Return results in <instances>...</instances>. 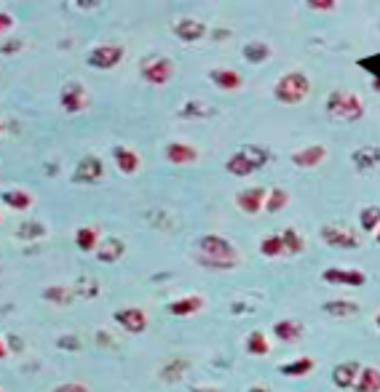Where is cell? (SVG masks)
Masks as SVG:
<instances>
[{"label":"cell","mask_w":380,"mask_h":392,"mask_svg":"<svg viewBox=\"0 0 380 392\" xmlns=\"http://www.w3.org/2000/svg\"><path fill=\"white\" fill-rule=\"evenodd\" d=\"M193 256L207 270H234L241 261V254L236 251V246L222 235H201Z\"/></svg>","instance_id":"6da1fadb"},{"label":"cell","mask_w":380,"mask_h":392,"mask_svg":"<svg viewBox=\"0 0 380 392\" xmlns=\"http://www.w3.org/2000/svg\"><path fill=\"white\" fill-rule=\"evenodd\" d=\"M327 115H330L335 123H359L364 118V102L362 96L354 94V91H343V88H335L327 96Z\"/></svg>","instance_id":"7a4b0ae2"},{"label":"cell","mask_w":380,"mask_h":392,"mask_svg":"<svg viewBox=\"0 0 380 392\" xmlns=\"http://www.w3.org/2000/svg\"><path fill=\"white\" fill-rule=\"evenodd\" d=\"M311 96V78L303 70H289L273 83V99L287 107H294Z\"/></svg>","instance_id":"3957f363"},{"label":"cell","mask_w":380,"mask_h":392,"mask_svg":"<svg viewBox=\"0 0 380 392\" xmlns=\"http://www.w3.org/2000/svg\"><path fill=\"white\" fill-rule=\"evenodd\" d=\"M270 160V155L265 147H258V144H246L238 153H234L228 160H225V171L234 174V177H252L255 171L265 166Z\"/></svg>","instance_id":"277c9868"},{"label":"cell","mask_w":380,"mask_h":392,"mask_svg":"<svg viewBox=\"0 0 380 392\" xmlns=\"http://www.w3.org/2000/svg\"><path fill=\"white\" fill-rule=\"evenodd\" d=\"M139 75L150 85H166L174 75V61L166 57H147L139 64Z\"/></svg>","instance_id":"5b68a950"},{"label":"cell","mask_w":380,"mask_h":392,"mask_svg":"<svg viewBox=\"0 0 380 392\" xmlns=\"http://www.w3.org/2000/svg\"><path fill=\"white\" fill-rule=\"evenodd\" d=\"M123 46L118 43H102V46H94L88 51V67H94V70H113V67H118L123 59Z\"/></svg>","instance_id":"8992f818"},{"label":"cell","mask_w":380,"mask_h":392,"mask_svg":"<svg viewBox=\"0 0 380 392\" xmlns=\"http://www.w3.org/2000/svg\"><path fill=\"white\" fill-rule=\"evenodd\" d=\"M59 105L64 112H81V109H86L88 105V94L84 83H78V81H67V83L62 85L59 91Z\"/></svg>","instance_id":"52a82bcc"},{"label":"cell","mask_w":380,"mask_h":392,"mask_svg":"<svg viewBox=\"0 0 380 392\" xmlns=\"http://www.w3.org/2000/svg\"><path fill=\"white\" fill-rule=\"evenodd\" d=\"M321 240L332 246V249H340V251H351L359 249V238H356L351 230H345L340 225H324L321 227Z\"/></svg>","instance_id":"ba28073f"},{"label":"cell","mask_w":380,"mask_h":392,"mask_svg":"<svg viewBox=\"0 0 380 392\" xmlns=\"http://www.w3.org/2000/svg\"><path fill=\"white\" fill-rule=\"evenodd\" d=\"M102 177H105V166H102V160H99L97 155L81 158V163H78L73 171L75 184H94V182H99Z\"/></svg>","instance_id":"9c48e42d"},{"label":"cell","mask_w":380,"mask_h":392,"mask_svg":"<svg viewBox=\"0 0 380 392\" xmlns=\"http://www.w3.org/2000/svg\"><path fill=\"white\" fill-rule=\"evenodd\" d=\"M265 201H268V190L265 187H249V190H241L236 195V206L249 216L260 214L265 208Z\"/></svg>","instance_id":"30bf717a"},{"label":"cell","mask_w":380,"mask_h":392,"mask_svg":"<svg viewBox=\"0 0 380 392\" xmlns=\"http://www.w3.org/2000/svg\"><path fill=\"white\" fill-rule=\"evenodd\" d=\"M174 35L180 37L183 43H198L201 37H207V24L201 19H193V16H183L172 24Z\"/></svg>","instance_id":"8fae6325"},{"label":"cell","mask_w":380,"mask_h":392,"mask_svg":"<svg viewBox=\"0 0 380 392\" xmlns=\"http://www.w3.org/2000/svg\"><path fill=\"white\" fill-rule=\"evenodd\" d=\"M163 158L172 163V166H190L198 160V150L188 142H169L163 150Z\"/></svg>","instance_id":"7c38bea8"},{"label":"cell","mask_w":380,"mask_h":392,"mask_svg":"<svg viewBox=\"0 0 380 392\" xmlns=\"http://www.w3.org/2000/svg\"><path fill=\"white\" fill-rule=\"evenodd\" d=\"M321 280H324V283H332V285H351V288H359V285H364L367 275L362 273V270H340V267H332V270H324V273H321Z\"/></svg>","instance_id":"4fadbf2b"},{"label":"cell","mask_w":380,"mask_h":392,"mask_svg":"<svg viewBox=\"0 0 380 392\" xmlns=\"http://www.w3.org/2000/svg\"><path fill=\"white\" fill-rule=\"evenodd\" d=\"M327 160V147L324 144H308L303 150L292 153V163L297 168H316Z\"/></svg>","instance_id":"5bb4252c"},{"label":"cell","mask_w":380,"mask_h":392,"mask_svg":"<svg viewBox=\"0 0 380 392\" xmlns=\"http://www.w3.org/2000/svg\"><path fill=\"white\" fill-rule=\"evenodd\" d=\"M115 323L129 333H142L147 328V315L139 307H126L115 312Z\"/></svg>","instance_id":"9a60e30c"},{"label":"cell","mask_w":380,"mask_h":392,"mask_svg":"<svg viewBox=\"0 0 380 392\" xmlns=\"http://www.w3.org/2000/svg\"><path fill=\"white\" fill-rule=\"evenodd\" d=\"M209 81L217 85L220 91H238L244 85L241 72L231 70V67H217V70H209Z\"/></svg>","instance_id":"2e32d148"},{"label":"cell","mask_w":380,"mask_h":392,"mask_svg":"<svg viewBox=\"0 0 380 392\" xmlns=\"http://www.w3.org/2000/svg\"><path fill=\"white\" fill-rule=\"evenodd\" d=\"M359 374H362V366H359L356 360L340 363V366L332 369V384L340 387V390H351L356 384V379H359Z\"/></svg>","instance_id":"e0dca14e"},{"label":"cell","mask_w":380,"mask_h":392,"mask_svg":"<svg viewBox=\"0 0 380 392\" xmlns=\"http://www.w3.org/2000/svg\"><path fill=\"white\" fill-rule=\"evenodd\" d=\"M113 160H115L118 171L126 174V177H132V174L139 171V155H137L132 147H123V144L113 147Z\"/></svg>","instance_id":"ac0fdd59"},{"label":"cell","mask_w":380,"mask_h":392,"mask_svg":"<svg viewBox=\"0 0 380 392\" xmlns=\"http://www.w3.org/2000/svg\"><path fill=\"white\" fill-rule=\"evenodd\" d=\"M351 160H354L356 171H369V168L380 166V147L378 144H364V147L354 150Z\"/></svg>","instance_id":"d6986e66"},{"label":"cell","mask_w":380,"mask_h":392,"mask_svg":"<svg viewBox=\"0 0 380 392\" xmlns=\"http://www.w3.org/2000/svg\"><path fill=\"white\" fill-rule=\"evenodd\" d=\"M123 254H126V243H123L121 238H108V240L99 243L97 259L102 261V264H115Z\"/></svg>","instance_id":"ffe728a7"},{"label":"cell","mask_w":380,"mask_h":392,"mask_svg":"<svg viewBox=\"0 0 380 392\" xmlns=\"http://www.w3.org/2000/svg\"><path fill=\"white\" fill-rule=\"evenodd\" d=\"M321 309L327 315H332V318H351V315L359 312V304L351 302V299H330V302L321 304Z\"/></svg>","instance_id":"44dd1931"},{"label":"cell","mask_w":380,"mask_h":392,"mask_svg":"<svg viewBox=\"0 0 380 392\" xmlns=\"http://www.w3.org/2000/svg\"><path fill=\"white\" fill-rule=\"evenodd\" d=\"M354 392H380V371L375 366H362V374L354 384Z\"/></svg>","instance_id":"7402d4cb"},{"label":"cell","mask_w":380,"mask_h":392,"mask_svg":"<svg viewBox=\"0 0 380 392\" xmlns=\"http://www.w3.org/2000/svg\"><path fill=\"white\" fill-rule=\"evenodd\" d=\"M241 54H244V59L249 64H263V61L270 59V46L265 40H249Z\"/></svg>","instance_id":"603a6c76"},{"label":"cell","mask_w":380,"mask_h":392,"mask_svg":"<svg viewBox=\"0 0 380 392\" xmlns=\"http://www.w3.org/2000/svg\"><path fill=\"white\" fill-rule=\"evenodd\" d=\"M313 357H297V360H289V363H284V366H279V371H282L284 376H308L311 371H313Z\"/></svg>","instance_id":"cb8c5ba5"},{"label":"cell","mask_w":380,"mask_h":392,"mask_svg":"<svg viewBox=\"0 0 380 392\" xmlns=\"http://www.w3.org/2000/svg\"><path fill=\"white\" fill-rule=\"evenodd\" d=\"M0 198H3V203H6L8 208H13V211H27V208L33 206V195L25 190H6Z\"/></svg>","instance_id":"d4e9b609"},{"label":"cell","mask_w":380,"mask_h":392,"mask_svg":"<svg viewBox=\"0 0 380 392\" xmlns=\"http://www.w3.org/2000/svg\"><path fill=\"white\" fill-rule=\"evenodd\" d=\"M273 333H276V339H282V342H297V339L303 336V326L297 321H279L273 326Z\"/></svg>","instance_id":"484cf974"},{"label":"cell","mask_w":380,"mask_h":392,"mask_svg":"<svg viewBox=\"0 0 380 392\" xmlns=\"http://www.w3.org/2000/svg\"><path fill=\"white\" fill-rule=\"evenodd\" d=\"M201 307H204V299L201 297H183V299H174L172 304H169V312L172 315H193Z\"/></svg>","instance_id":"4316f807"},{"label":"cell","mask_w":380,"mask_h":392,"mask_svg":"<svg viewBox=\"0 0 380 392\" xmlns=\"http://www.w3.org/2000/svg\"><path fill=\"white\" fill-rule=\"evenodd\" d=\"M73 291L67 288V285H51L43 291V299L51 302V304H59V307H67V304H73Z\"/></svg>","instance_id":"83f0119b"},{"label":"cell","mask_w":380,"mask_h":392,"mask_svg":"<svg viewBox=\"0 0 380 392\" xmlns=\"http://www.w3.org/2000/svg\"><path fill=\"white\" fill-rule=\"evenodd\" d=\"M359 225L364 232H378L380 230V206H367L359 211Z\"/></svg>","instance_id":"f1b7e54d"},{"label":"cell","mask_w":380,"mask_h":392,"mask_svg":"<svg viewBox=\"0 0 380 392\" xmlns=\"http://www.w3.org/2000/svg\"><path fill=\"white\" fill-rule=\"evenodd\" d=\"M75 243L81 251H97L99 249V232L94 227H81L75 232Z\"/></svg>","instance_id":"f546056e"},{"label":"cell","mask_w":380,"mask_h":392,"mask_svg":"<svg viewBox=\"0 0 380 392\" xmlns=\"http://www.w3.org/2000/svg\"><path fill=\"white\" fill-rule=\"evenodd\" d=\"M246 352H249V355H268L270 345H268V339H265V333L263 331L249 333V336H246Z\"/></svg>","instance_id":"4dcf8cb0"},{"label":"cell","mask_w":380,"mask_h":392,"mask_svg":"<svg viewBox=\"0 0 380 392\" xmlns=\"http://www.w3.org/2000/svg\"><path fill=\"white\" fill-rule=\"evenodd\" d=\"M185 371H188V360H183V357H174V360H169V363L161 369V379L163 381H177V379H183Z\"/></svg>","instance_id":"1f68e13d"},{"label":"cell","mask_w":380,"mask_h":392,"mask_svg":"<svg viewBox=\"0 0 380 392\" xmlns=\"http://www.w3.org/2000/svg\"><path fill=\"white\" fill-rule=\"evenodd\" d=\"M287 203H289V192L282 190V187H276V190L268 192V201H265V211H268V214H279L282 208H287Z\"/></svg>","instance_id":"d6a6232c"},{"label":"cell","mask_w":380,"mask_h":392,"mask_svg":"<svg viewBox=\"0 0 380 392\" xmlns=\"http://www.w3.org/2000/svg\"><path fill=\"white\" fill-rule=\"evenodd\" d=\"M282 240H284V251H287V254H292V256L306 249V240L297 235V230H294V227H287V230H284Z\"/></svg>","instance_id":"836d02e7"},{"label":"cell","mask_w":380,"mask_h":392,"mask_svg":"<svg viewBox=\"0 0 380 392\" xmlns=\"http://www.w3.org/2000/svg\"><path fill=\"white\" fill-rule=\"evenodd\" d=\"M260 254H263V256H268V259H276V256L287 254V251H284L282 235H268V238L260 243Z\"/></svg>","instance_id":"e575fe53"},{"label":"cell","mask_w":380,"mask_h":392,"mask_svg":"<svg viewBox=\"0 0 380 392\" xmlns=\"http://www.w3.org/2000/svg\"><path fill=\"white\" fill-rule=\"evenodd\" d=\"M16 235L22 240H38L46 235V227L40 225V222H22L19 230H16Z\"/></svg>","instance_id":"d590c367"},{"label":"cell","mask_w":380,"mask_h":392,"mask_svg":"<svg viewBox=\"0 0 380 392\" xmlns=\"http://www.w3.org/2000/svg\"><path fill=\"white\" fill-rule=\"evenodd\" d=\"M180 115H183V118H209V115H214V109L204 107V102L193 99V102H188V105L180 109Z\"/></svg>","instance_id":"8d00e7d4"},{"label":"cell","mask_w":380,"mask_h":392,"mask_svg":"<svg viewBox=\"0 0 380 392\" xmlns=\"http://www.w3.org/2000/svg\"><path fill=\"white\" fill-rule=\"evenodd\" d=\"M306 6L311 11H321V13H330L338 8V0H306Z\"/></svg>","instance_id":"74e56055"},{"label":"cell","mask_w":380,"mask_h":392,"mask_svg":"<svg viewBox=\"0 0 380 392\" xmlns=\"http://www.w3.org/2000/svg\"><path fill=\"white\" fill-rule=\"evenodd\" d=\"M51 392H88V387L81 381H67V384H57Z\"/></svg>","instance_id":"f35d334b"},{"label":"cell","mask_w":380,"mask_h":392,"mask_svg":"<svg viewBox=\"0 0 380 392\" xmlns=\"http://www.w3.org/2000/svg\"><path fill=\"white\" fill-rule=\"evenodd\" d=\"M57 345H59L62 350H70V352H73V350H81V339H78V336H59Z\"/></svg>","instance_id":"ab89813d"},{"label":"cell","mask_w":380,"mask_h":392,"mask_svg":"<svg viewBox=\"0 0 380 392\" xmlns=\"http://www.w3.org/2000/svg\"><path fill=\"white\" fill-rule=\"evenodd\" d=\"M22 40H6L3 46H0V54H16V51H22Z\"/></svg>","instance_id":"60d3db41"},{"label":"cell","mask_w":380,"mask_h":392,"mask_svg":"<svg viewBox=\"0 0 380 392\" xmlns=\"http://www.w3.org/2000/svg\"><path fill=\"white\" fill-rule=\"evenodd\" d=\"M99 285L94 280H88V285H78V297H97Z\"/></svg>","instance_id":"b9f144b4"},{"label":"cell","mask_w":380,"mask_h":392,"mask_svg":"<svg viewBox=\"0 0 380 392\" xmlns=\"http://www.w3.org/2000/svg\"><path fill=\"white\" fill-rule=\"evenodd\" d=\"M78 8H84V11H91V8H99V3L102 0H73Z\"/></svg>","instance_id":"7bdbcfd3"},{"label":"cell","mask_w":380,"mask_h":392,"mask_svg":"<svg viewBox=\"0 0 380 392\" xmlns=\"http://www.w3.org/2000/svg\"><path fill=\"white\" fill-rule=\"evenodd\" d=\"M13 27V16H8V13H0V35L3 32H8Z\"/></svg>","instance_id":"ee69618b"},{"label":"cell","mask_w":380,"mask_h":392,"mask_svg":"<svg viewBox=\"0 0 380 392\" xmlns=\"http://www.w3.org/2000/svg\"><path fill=\"white\" fill-rule=\"evenodd\" d=\"M246 392H270V390H268V387H249Z\"/></svg>","instance_id":"f6af8a7d"},{"label":"cell","mask_w":380,"mask_h":392,"mask_svg":"<svg viewBox=\"0 0 380 392\" xmlns=\"http://www.w3.org/2000/svg\"><path fill=\"white\" fill-rule=\"evenodd\" d=\"M8 355V350H6V347H3V342H0V357H6Z\"/></svg>","instance_id":"bcb514c9"},{"label":"cell","mask_w":380,"mask_h":392,"mask_svg":"<svg viewBox=\"0 0 380 392\" xmlns=\"http://www.w3.org/2000/svg\"><path fill=\"white\" fill-rule=\"evenodd\" d=\"M372 85H375V91H380V78H375V81H372Z\"/></svg>","instance_id":"7dc6e473"},{"label":"cell","mask_w":380,"mask_h":392,"mask_svg":"<svg viewBox=\"0 0 380 392\" xmlns=\"http://www.w3.org/2000/svg\"><path fill=\"white\" fill-rule=\"evenodd\" d=\"M193 392H207L204 387H193ZM212 392H220V390H212Z\"/></svg>","instance_id":"c3c4849f"},{"label":"cell","mask_w":380,"mask_h":392,"mask_svg":"<svg viewBox=\"0 0 380 392\" xmlns=\"http://www.w3.org/2000/svg\"><path fill=\"white\" fill-rule=\"evenodd\" d=\"M375 326H378V328H380V312H378V315H375Z\"/></svg>","instance_id":"681fc988"},{"label":"cell","mask_w":380,"mask_h":392,"mask_svg":"<svg viewBox=\"0 0 380 392\" xmlns=\"http://www.w3.org/2000/svg\"><path fill=\"white\" fill-rule=\"evenodd\" d=\"M3 131H6V123H3V120H0V133H3Z\"/></svg>","instance_id":"f907efd6"},{"label":"cell","mask_w":380,"mask_h":392,"mask_svg":"<svg viewBox=\"0 0 380 392\" xmlns=\"http://www.w3.org/2000/svg\"><path fill=\"white\" fill-rule=\"evenodd\" d=\"M375 240H378V243H380V230H378V232H375Z\"/></svg>","instance_id":"816d5d0a"},{"label":"cell","mask_w":380,"mask_h":392,"mask_svg":"<svg viewBox=\"0 0 380 392\" xmlns=\"http://www.w3.org/2000/svg\"><path fill=\"white\" fill-rule=\"evenodd\" d=\"M0 222H3V219H0Z\"/></svg>","instance_id":"f5cc1de1"},{"label":"cell","mask_w":380,"mask_h":392,"mask_svg":"<svg viewBox=\"0 0 380 392\" xmlns=\"http://www.w3.org/2000/svg\"><path fill=\"white\" fill-rule=\"evenodd\" d=\"M0 392H3V390H0Z\"/></svg>","instance_id":"db71d44e"}]
</instances>
